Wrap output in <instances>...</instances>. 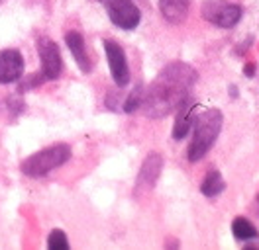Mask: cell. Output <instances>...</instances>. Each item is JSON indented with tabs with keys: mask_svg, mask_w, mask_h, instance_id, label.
<instances>
[{
	"mask_svg": "<svg viewBox=\"0 0 259 250\" xmlns=\"http://www.w3.org/2000/svg\"><path fill=\"white\" fill-rule=\"evenodd\" d=\"M194 80L196 71L193 67L181 61L167 65L144 94V113L147 117H163L171 113L189 98Z\"/></svg>",
	"mask_w": 259,
	"mask_h": 250,
	"instance_id": "1",
	"label": "cell"
},
{
	"mask_svg": "<svg viewBox=\"0 0 259 250\" xmlns=\"http://www.w3.org/2000/svg\"><path fill=\"white\" fill-rule=\"evenodd\" d=\"M194 121V102L191 98H187L181 106H179V115L175 119V125H173V139H185L191 125Z\"/></svg>",
	"mask_w": 259,
	"mask_h": 250,
	"instance_id": "9",
	"label": "cell"
},
{
	"mask_svg": "<svg viewBox=\"0 0 259 250\" xmlns=\"http://www.w3.org/2000/svg\"><path fill=\"white\" fill-rule=\"evenodd\" d=\"M224 178H222V174L216 170V168H210L208 174H206V178L202 180V186H200V192L206 196V198H214V196H218L222 190H224Z\"/></svg>",
	"mask_w": 259,
	"mask_h": 250,
	"instance_id": "13",
	"label": "cell"
},
{
	"mask_svg": "<svg viewBox=\"0 0 259 250\" xmlns=\"http://www.w3.org/2000/svg\"><path fill=\"white\" fill-rule=\"evenodd\" d=\"M37 53L41 59V75L48 80H55L61 75V69H63V61H61V53H59L57 43L49 37H39Z\"/></svg>",
	"mask_w": 259,
	"mask_h": 250,
	"instance_id": "6",
	"label": "cell"
},
{
	"mask_svg": "<svg viewBox=\"0 0 259 250\" xmlns=\"http://www.w3.org/2000/svg\"><path fill=\"white\" fill-rule=\"evenodd\" d=\"M194 135L189 145V160L196 162L212 149L222 129V113L218 109H206L194 117Z\"/></svg>",
	"mask_w": 259,
	"mask_h": 250,
	"instance_id": "2",
	"label": "cell"
},
{
	"mask_svg": "<svg viewBox=\"0 0 259 250\" xmlns=\"http://www.w3.org/2000/svg\"><path fill=\"white\" fill-rule=\"evenodd\" d=\"M65 41H67V45L71 49V53H73V59L77 61L79 65V69H81L82 73H91V61H89V55H87V47H84V39H82V35L79 31H69L67 35H65Z\"/></svg>",
	"mask_w": 259,
	"mask_h": 250,
	"instance_id": "11",
	"label": "cell"
},
{
	"mask_svg": "<svg viewBox=\"0 0 259 250\" xmlns=\"http://www.w3.org/2000/svg\"><path fill=\"white\" fill-rule=\"evenodd\" d=\"M202 18L220 28H232L240 22L242 8L228 0H206L202 4Z\"/></svg>",
	"mask_w": 259,
	"mask_h": 250,
	"instance_id": "4",
	"label": "cell"
},
{
	"mask_svg": "<svg viewBox=\"0 0 259 250\" xmlns=\"http://www.w3.org/2000/svg\"><path fill=\"white\" fill-rule=\"evenodd\" d=\"M104 51H106V57H108V65H110V73H112L114 82L118 86H126L130 82V69L124 49L118 43H114V41H104Z\"/></svg>",
	"mask_w": 259,
	"mask_h": 250,
	"instance_id": "7",
	"label": "cell"
},
{
	"mask_svg": "<svg viewBox=\"0 0 259 250\" xmlns=\"http://www.w3.org/2000/svg\"><path fill=\"white\" fill-rule=\"evenodd\" d=\"M69 156H71V149L67 145H53V147H48V149L32 155L30 158H26L20 168L26 176L39 178V176H46L48 172L65 164L69 160Z\"/></svg>",
	"mask_w": 259,
	"mask_h": 250,
	"instance_id": "3",
	"label": "cell"
},
{
	"mask_svg": "<svg viewBox=\"0 0 259 250\" xmlns=\"http://www.w3.org/2000/svg\"><path fill=\"white\" fill-rule=\"evenodd\" d=\"M191 0H159L161 14L171 24H183L189 14Z\"/></svg>",
	"mask_w": 259,
	"mask_h": 250,
	"instance_id": "12",
	"label": "cell"
},
{
	"mask_svg": "<svg viewBox=\"0 0 259 250\" xmlns=\"http://www.w3.org/2000/svg\"><path fill=\"white\" fill-rule=\"evenodd\" d=\"M102 2L108 10L112 24L120 30H134L140 24L142 12L132 0H102Z\"/></svg>",
	"mask_w": 259,
	"mask_h": 250,
	"instance_id": "5",
	"label": "cell"
},
{
	"mask_svg": "<svg viewBox=\"0 0 259 250\" xmlns=\"http://www.w3.org/2000/svg\"><path fill=\"white\" fill-rule=\"evenodd\" d=\"M144 86H136L132 92H130L128 100H126V104H124V111L126 113H134L136 109L142 108V102H144Z\"/></svg>",
	"mask_w": 259,
	"mask_h": 250,
	"instance_id": "15",
	"label": "cell"
},
{
	"mask_svg": "<svg viewBox=\"0 0 259 250\" xmlns=\"http://www.w3.org/2000/svg\"><path fill=\"white\" fill-rule=\"evenodd\" d=\"M232 233H234L236 238H240V240H249V238H255L257 236V229L245 217H238L234 219V223H232Z\"/></svg>",
	"mask_w": 259,
	"mask_h": 250,
	"instance_id": "14",
	"label": "cell"
},
{
	"mask_svg": "<svg viewBox=\"0 0 259 250\" xmlns=\"http://www.w3.org/2000/svg\"><path fill=\"white\" fill-rule=\"evenodd\" d=\"M24 59L16 49H6L0 53V84H10L22 78Z\"/></svg>",
	"mask_w": 259,
	"mask_h": 250,
	"instance_id": "8",
	"label": "cell"
},
{
	"mask_svg": "<svg viewBox=\"0 0 259 250\" xmlns=\"http://www.w3.org/2000/svg\"><path fill=\"white\" fill-rule=\"evenodd\" d=\"M48 246L51 250H67L69 248V240H67V236H65L63 231H59V229H55V231H51L48 238Z\"/></svg>",
	"mask_w": 259,
	"mask_h": 250,
	"instance_id": "16",
	"label": "cell"
},
{
	"mask_svg": "<svg viewBox=\"0 0 259 250\" xmlns=\"http://www.w3.org/2000/svg\"><path fill=\"white\" fill-rule=\"evenodd\" d=\"M243 73H245V77H253V73H255V65H245L243 67Z\"/></svg>",
	"mask_w": 259,
	"mask_h": 250,
	"instance_id": "17",
	"label": "cell"
},
{
	"mask_svg": "<svg viewBox=\"0 0 259 250\" xmlns=\"http://www.w3.org/2000/svg\"><path fill=\"white\" fill-rule=\"evenodd\" d=\"M163 168V160L157 153H149V156L146 158L140 176H138V190L140 188H153L155 180L159 178V172Z\"/></svg>",
	"mask_w": 259,
	"mask_h": 250,
	"instance_id": "10",
	"label": "cell"
}]
</instances>
